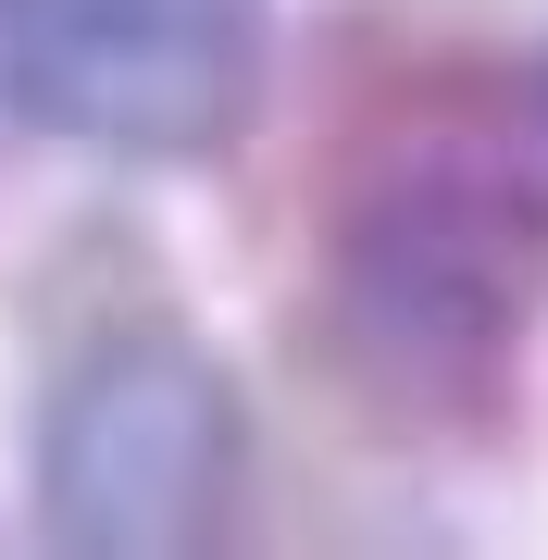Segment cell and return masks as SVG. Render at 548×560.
<instances>
[{
    "label": "cell",
    "instance_id": "obj_1",
    "mask_svg": "<svg viewBox=\"0 0 548 560\" xmlns=\"http://www.w3.org/2000/svg\"><path fill=\"white\" fill-rule=\"evenodd\" d=\"M548 312V200L487 150H411L337 212V324L399 399H487Z\"/></svg>",
    "mask_w": 548,
    "mask_h": 560
},
{
    "label": "cell",
    "instance_id": "obj_2",
    "mask_svg": "<svg viewBox=\"0 0 548 560\" xmlns=\"http://www.w3.org/2000/svg\"><path fill=\"white\" fill-rule=\"evenodd\" d=\"M249 474V423L212 349L187 337H101L62 361L38 411V523L88 560H175L212 548Z\"/></svg>",
    "mask_w": 548,
    "mask_h": 560
},
{
    "label": "cell",
    "instance_id": "obj_3",
    "mask_svg": "<svg viewBox=\"0 0 548 560\" xmlns=\"http://www.w3.org/2000/svg\"><path fill=\"white\" fill-rule=\"evenodd\" d=\"M263 101V0H0V113L101 162H212Z\"/></svg>",
    "mask_w": 548,
    "mask_h": 560
}]
</instances>
